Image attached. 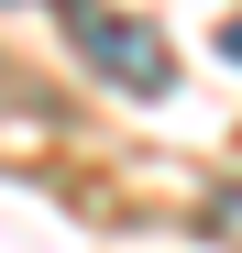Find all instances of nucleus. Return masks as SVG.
<instances>
[{
  "label": "nucleus",
  "mask_w": 242,
  "mask_h": 253,
  "mask_svg": "<svg viewBox=\"0 0 242 253\" xmlns=\"http://www.w3.org/2000/svg\"><path fill=\"white\" fill-rule=\"evenodd\" d=\"M55 11L77 22V44H88V66L110 77V88H132V99H154V88H165V33H154V22H132V11H110V0H55Z\"/></svg>",
  "instance_id": "f257e3e1"
},
{
  "label": "nucleus",
  "mask_w": 242,
  "mask_h": 253,
  "mask_svg": "<svg viewBox=\"0 0 242 253\" xmlns=\"http://www.w3.org/2000/svg\"><path fill=\"white\" fill-rule=\"evenodd\" d=\"M209 231H220V253H242V187H220V198H209Z\"/></svg>",
  "instance_id": "f03ea898"
},
{
  "label": "nucleus",
  "mask_w": 242,
  "mask_h": 253,
  "mask_svg": "<svg viewBox=\"0 0 242 253\" xmlns=\"http://www.w3.org/2000/svg\"><path fill=\"white\" fill-rule=\"evenodd\" d=\"M231 55H242V22H231Z\"/></svg>",
  "instance_id": "7ed1b4c3"
}]
</instances>
